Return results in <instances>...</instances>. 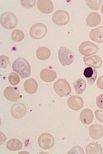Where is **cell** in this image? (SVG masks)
I'll return each instance as SVG.
<instances>
[{
    "label": "cell",
    "instance_id": "cell-1",
    "mask_svg": "<svg viewBox=\"0 0 103 154\" xmlns=\"http://www.w3.org/2000/svg\"><path fill=\"white\" fill-rule=\"evenodd\" d=\"M12 68L13 70L19 74L22 79L30 77L31 75L30 65L25 59H17L13 64Z\"/></svg>",
    "mask_w": 103,
    "mask_h": 154
},
{
    "label": "cell",
    "instance_id": "cell-2",
    "mask_svg": "<svg viewBox=\"0 0 103 154\" xmlns=\"http://www.w3.org/2000/svg\"><path fill=\"white\" fill-rule=\"evenodd\" d=\"M18 22V19L17 16L13 13L6 12L1 16V25L5 29L8 30L13 29L16 28Z\"/></svg>",
    "mask_w": 103,
    "mask_h": 154
},
{
    "label": "cell",
    "instance_id": "cell-3",
    "mask_svg": "<svg viewBox=\"0 0 103 154\" xmlns=\"http://www.w3.org/2000/svg\"><path fill=\"white\" fill-rule=\"evenodd\" d=\"M54 89L61 97L69 96L71 93V88L68 82L64 79H59L54 83Z\"/></svg>",
    "mask_w": 103,
    "mask_h": 154
},
{
    "label": "cell",
    "instance_id": "cell-4",
    "mask_svg": "<svg viewBox=\"0 0 103 154\" xmlns=\"http://www.w3.org/2000/svg\"><path fill=\"white\" fill-rule=\"evenodd\" d=\"M74 53L64 47H61L58 52V58L61 64L65 66L71 64L74 60Z\"/></svg>",
    "mask_w": 103,
    "mask_h": 154
},
{
    "label": "cell",
    "instance_id": "cell-5",
    "mask_svg": "<svg viewBox=\"0 0 103 154\" xmlns=\"http://www.w3.org/2000/svg\"><path fill=\"white\" fill-rule=\"evenodd\" d=\"M47 32L46 25L42 23H37L34 25L30 30V37L35 40H40L44 38Z\"/></svg>",
    "mask_w": 103,
    "mask_h": 154
},
{
    "label": "cell",
    "instance_id": "cell-6",
    "mask_svg": "<svg viewBox=\"0 0 103 154\" xmlns=\"http://www.w3.org/2000/svg\"><path fill=\"white\" fill-rule=\"evenodd\" d=\"M98 47L89 41H85L82 43L79 47V52L82 56L89 57L92 56L98 52Z\"/></svg>",
    "mask_w": 103,
    "mask_h": 154
},
{
    "label": "cell",
    "instance_id": "cell-7",
    "mask_svg": "<svg viewBox=\"0 0 103 154\" xmlns=\"http://www.w3.org/2000/svg\"><path fill=\"white\" fill-rule=\"evenodd\" d=\"M53 23L58 26H62L67 24L70 20L69 13L63 10L57 11L52 16Z\"/></svg>",
    "mask_w": 103,
    "mask_h": 154
},
{
    "label": "cell",
    "instance_id": "cell-8",
    "mask_svg": "<svg viewBox=\"0 0 103 154\" xmlns=\"http://www.w3.org/2000/svg\"><path fill=\"white\" fill-rule=\"evenodd\" d=\"M38 143L40 147L44 149H50L54 145V139L50 133H44L39 136Z\"/></svg>",
    "mask_w": 103,
    "mask_h": 154
},
{
    "label": "cell",
    "instance_id": "cell-9",
    "mask_svg": "<svg viewBox=\"0 0 103 154\" xmlns=\"http://www.w3.org/2000/svg\"><path fill=\"white\" fill-rule=\"evenodd\" d=\"M27 112V108L22 103L14 104L12 106L11 112L13 117L15 119H21L25 116Z\"/></svg>",
    "mask_w": 103,
    "mask_h": 154
},
{
    "label": "cell",
    "instance_id": "cell-10",
    "mask_svg": "<svg viewBox=\"0 0 103 154\" xmlns=\"http://www.w3.org/2000/svg\"><path fill=\"white\" fill-rule=\"evenodd\" d=\"M5 98L11 102H17L20 99L19 88L14 87H7L4 91Z\"/></svg>",
    "mask_w": 103,
    "mask_h": 154
},
{
    "label": "cell",
    "instance_id": "cell-11",
    "mask_svg": "<svg viewBox=\"0 0 103 154\" xmlns=\"http://www.w3.org/2000/svg\"><path fill=\"white\" fill-rule=\"evenodd\" d=\"M84 102L81 97L77 96H72L68 100V105L72 110L78 111L83 106Z\"/></svg>",
    "mask_w": 103,
    "mask_h": 154
},
{
    "label": "cell",
    "instance_id": "cell-12",
    "mask_svg": "<svg viewBox=\"0 0 103 154\" xmlns=\"http://www.w3.org/2000/svg\"><path fill=\"white\" fill-rule=\"evenodd\" d=\"M37 6L38 9L44 14H50L54 9L53 3L50 0H38Z\"/></svg>",
    "mask_w": 103,
    "mask_h": 154
},
{
    "label": "cell",
    "instance_id": "cell-13",
    "mask_svg": "<svg viewBox=\"0 0 103 154\" xmlns=\"http://www.w3.org/2000/svg\"><path fill=\"white\" fill-rule=\"evenodd\" d=\"M83 61L85 65L94 69L100 68L103 64L101 59L98 56H93L90 57H84Z\"/></svg>",
    "mask_w": 103,
    "mask_h": 154
},
{
    "label": "cell",
    "instance_id": "cell-14",
    "mask_svg": "<svg viewBox=\"0 0 103 154\" xmlns=\"http://www.w3.org/2000/svg\"><path fill=\"white\" fill-rule=\"evenodd\" d=\"M89 133L91 138L97 140L103 136V127L100 125L94 124L89 128Z\"/></svg>",
    "mask_w": 103,
    "mask_h": 154
},
{
    "label": "cell",
    "instance_id": "cell-15",
    "mask_svg": "<svg viewBox=\"0 0 103 154\" xmlns=\"http://www.w3.org/2000/svg\"><path fill=\"white\" fill-rule=\"evenodd\" d=\"M89 37L91 40L97 43H103V26L92 29L90 32Z\"/></svg>",
    "mask_w": 103,
    "mask_h": 154
},
{
    "label": "cell",
    "instance_id": "cell-16",
    "mask_svg": "<svg viewBox=\"0 0 103 154\" xmlns=\"http://www.w3.org/2000/svg\"><path fill=\"white\" fill-rule=\"evenodd\" d=\"M83 75L86 78L88 84L90 86H93L97 79V70L94 68L88 67L84 69Z\"/></svg>",
    "mask_w": 103,
    "mask_h": 154
},
{
    "label": "cell",
    "instance_id": "cell-17",
    "mask_svg": "<svg viewBox=\"0 0 103 154\" xmlns=\"http://www.w3.org/2000/svg\"><path fill=\"white\" fill-rule=\"evenodd\" d=\"M24 88L26 92L30 94H33L38 91V82L34 79H29L25 81L24 84Z\"/></svg>",
    "mask_w": 103,
    "mask_h": 154
},
{
    "label": "cell",
    "instance_id": "cell-18",
    "mask_svg": "<svg viewBox=\"0 0 103 154\" xmlns=\"http://www.w3.org/2000/svg\"><path fill=\"white\" fill-rule=\"evenodd\" d=\"M41 80L46 82H51L55 80L56 77V72L54 70H50L44 69L40 72Z\"/></svg>",
    "mask_w": 103,
    "mask_h": 154
},
{
    "label": "cell",
    "instance_id": "cell-19",
    "mask_svg": "<svg viewBox=\"0 0 103 154\" xmlns=\"http://www.w3.org/2000/svg\"><path fill=\"white\" fill-rule=\"evenodd\" d=\"M80 119L83 124L89 125L93 120V113L91 109H85L81 112Z\"/></svg>",
    "mask_w": 103,
    "mask_h": 154
},
{
    "label": "cell",
    "instance_id": "cell-20",
    "mask_svg": "<svg viewBox=\"0 0 103 154\" xmlns=\"http://www.w3.org/2000/svg\"><path fill=\"white\" fill-rule=\"evenodd\" d=\"M101 22V17L98 13L92 12L88 14L86 19L87 24L90 27H95Z\"/></svg>",
    "mask_w": 103,
    "mask_h": 154
},
{
    "label": "cell",
    "instance_id": "cell-21",
    "mask_svg": "<svg viewBox=\"0 0 103 154\" xmlns=\"http://www.w3.org/2000/svg\"><path fill=\"white\" fill-rule=\"evenodd\" d=\"M22 147V142L17 139H12L7 143V149L10 151H18L21 150Z\"/></svg>",
    "mask_w": 103,
    "mask_h": 154
},
{
    "label": "cell",
    "instance_id": "cell-22",
    "mask_svg": "<svg viewBox=\"0 0 103 154\" xmlns=\"http://www.w3.org/2000/svg\"><path fill=\"white\" fill-rule=\"evenodd\" d=\"M86 154H102L103 149L96 143H91L86 148Z\"/></svg>",
    "mask_w": 103,
    "mask_h": 154
},
{
    "label": "cell",
    "instance_id": "cell-23",
    "mask_svg": "<svg viewBox=\"0 0 103 154\" xmlns=\"http://www.w3.org/2000/svg\"><path fill=\"white\" fill-rule=\"evenodd\" d=\"M50 49L46 47H41L36 51V57L39 60H46L50 57Z\"/></svg>",
    "mask_w": 103,
    "mask_h": 154
},
{
    "label": "cell",
    "instance_id": "cell-24",
    "mask_svg": "<svg viewBox=\"0 0 103 154\" xmlns=\"http://www.w3.org/2000/svg\"><path fill=\"white\" fill-rule=\"evenodd\" d=\"M75 88V92L77 94H81L86 88V83L82 79H78L73 83Z\"/></svg>",
    "mask_w": 103,
    "mask_h": 154
},
{
    "label": "cell",
    "instance_id": "cell-25",
    "mask_svg": "<svg viewBox=\"0 0 103 154\" xmlns=\"http://www.w3.org/2000/svg\"><path fill=\"white\" fill-rule=\"evenodd\" d=\"M25 34L20 30H14L12 34V39L13 41L19 42L24 40Z\"/></svg>",
    "mask_w": 103,
    "mask_h": 154
},
{
    "label": "cell",
    "instance_id": "cell-26",
    "mask_svg": "<svg viewBox=\"0 0 103 154\" xmlns=\"http://www.w3.org/2000/svg\"><path fill=\"white\" fill-rule=\"evenodd\" d=\"M87 6L92 9L98 10L101 3V0H87L86 1Z\"/></svg>",
    "mask_w": 103,
    "mask_h": 154
},
{
    "label": "cell",
    "instance_id": "cell-27",
    "mask_svg": "<svg viewBox=\"0 0 103 154\" xmlns=\"http://www.w3.org/2000/svg\"><path fill=\"white\" fill-rule=\"evenodd\" d=\"M8 80L12 85L16 86L20 82V77L17 73L11 72L8 76Z\"/></svg>",
    "mask_w": 103,
    "mask_h": 154
},
{
    "label": "cell",
    "instance_id": "cell-28",
    "mask_svg": "<svg viewBox=\"0 0 103 154\" xmlns=\"http://www.w3.org/2000/svg\"><path fill=\"white\" fill-rule=\"evenodd\" d=\"M0 67L6 69L7 65L10 64L9 58L5 56H1L0 57Z\"/></svg>",
    "mask_w": 103,
    "mask_h": 154
},
{
    "label": "cell",
    "instance_id": "cell-29",
    "mask_svg": "<svg viewBox=\"0 0 103 154\" xmlns=\"http://www.w3.org/2000/svg\"><path fill=\"white\" fill-rule=\"evenodd\" d=\"M21 5L22 6L24 7V8H30L34 6L36 4V1L35 0H29V1H24L22 0L20 1Z\"/></svg>",
    "mask_w": 103,
    "mask_h": 154
},
{
    "label": "cell",
    "instance_id": "cell-30",
    "mask_svg": "<svg viewBox=\"0 0 103 154\" xmlns=\"http://www.w3.org/2000/svg\"><path fill=\"white\" fill-rule=\"evenodd\" d=\"M68 154H84V151L83 150V149L80 147V146H74L72 148V149L71 150L68 152Z\"/></svg>",
    "mask_w": 103,
    "mask_h": 154
},
{
    "label": "cell",
    "instance_id": "cell-31",
    "mask_svg": "<svg viewBox=\"0 0 103 154\" xmlns=\"http://www.w3.org/2000/svg\"><path fill=\"white\" fill-rule=\"evenodd\" d=\"M97 106L103 110V94H101L97 97Z\"/></svg>",
    "mask_w": 103,
    "mask_h": 154
},
{
    "label": "cell",
    "instance_id": "cell-32",
    "mask_svg": "<svg viewBox=\"0 0 103 154\" xmlns=\"http://www.w3.org/2000/svg\"><path fill=\"white\" fill-rule=\"evenodd\" d=\"M95 115L97 120L100 122L103 123V111L97 110L95 111Z\"/></svg>",
    "mask_w": 103,
    "mask_h": 154
},
{
    "label": "cell",
    "instance_id": "cell-33",
    "mask_svg": "<svg viewBox=\"0 0 103 154\" xmlns=\"http://www.w3.org/2000/svg\"><path fill=\"white\" fill-rule=\"evenodd\" d=\"M97 86L99 89L103 90V75L99 77L97 82Z\"/></svg>",
    "mask_w": 103,
    "mask_h": 154
},
{
    "label": "cell",
    "instance_id": "cell-34",
    "mask_svg": "<svg viewBox=\"0 0 103 154\" xmlns=\"http://www.w3.org/2000/svg\"><path fill=\"white\" fill-rule=\"evenodd\" d=\"M101 12L102 13V14H103V5H102V7L101 8Z\"/></svg>",
    "mask_w": 103,
    "mask_h": 154
}]
</instances>
